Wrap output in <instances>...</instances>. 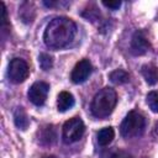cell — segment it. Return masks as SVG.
<instances>
[{
    "mask_svg": "<svg viewBox=\"0 0 158 158\" xmlns=\"http://www.w3.org/2000/svg\"><path fill=\"white\" fill-rule=\"evenodd\" d=\"M77 35L75 23L68 17H56L46 27L43 41L47 47L52 49H60L67 47Z\"/></svg>",
    "mask_w": 158,
    "mask_h": 158,
    "instance_id": "obj_1",
    "label": "cell"
},
{
    "mask_svg": "<svg viewBox=\"0 0 158 158\" xmlns=\"http://www.w3.org/2000/svg\"><path fill=\"white\" fill-rule=\"evenodd\" d=\"M116 102H117V95L112 88L106 86V88L99 90L95 94V96L93 98V101L90 105L93 116H95L98 118L107 117L114 111Z\"/></svg>",
    "mask_w": 158,
    "mask_h": 158,
    "instance_id": "obj_2",
    "label": "cell"
},
{
    "mask_svg": "<svg viewBox=\"0 0 158 158\" xmlns=\"http://www.w3.org/2000/svg\"><path fill=\"white\" fill-rule=\"evenodd\" d=\"M146 127V118L137 111H130L120 126V133L125 138L141 136Z\"/></svg>",
    "mask_w": 158,
    "mask_h": 158,
    "instance_id": "obj_3",
    "label": "cell"
},
{
    "mask_svg": "<svg viewBox=\"0 0 158 158\" xmlns=\"http://www.w3.org/2000/svg\"><path fill=\"white\" fill-rule=\"evenodd\" d=\"M85 131L84 122L79 117H73L69 118L68 121L64 122L63 128H62V137L65 143H74L79 141Z\"/></svg>",
    "mask_w": 158,
    "mask_h": 158,
    "instance_id": "obj_4",
    "label": "cell"
},
{
    "mask_svg": "<svg viewBox=\"0 0 158 158\" xmlns=\"http://www.w3.org/2000/svg\"><path fill=\"white\" fill-rule=\"evenodd\" d=\"M30 74V69L27 63L21 59V58H14L11 59L9 68H7V77L10 79V81L15 83V84H20L23 83Z\"/></svg>",
    "mask_w": 158,
    "mask_h": 158,
    "instance_id": "obj_5",
    "label": "cell"
},
{
    "mask_svg": "<svg viewBox=\"0 0 158 158\" xmlns=\"http://www.w3.org/2000/svg\"><path fill=\"white\" fill-rule=\"evenodd\" d=\"M49 91V85L46 81H36L31 85L30 90H28V99L30 101L36 105V106H41L44 104L47 95Z\"/></svg>",
    "mask_w": 158,
    "mask_h": 158,
    "instance_id": "obj_6",
    "label": "cell"
},
{
    "mask_svg": "<svg viewBox=\"0 0 158 158\" xmlns=\"http://www.w3.org/2000/svg\"><path fill=\"white\" fill-rule=\"evenodd\" d=\"M91 72H93V65L89 62V59H81L73 68L70 73V79L74 84H81L90 77Z\"/></svg>",
    "mask_w": 158,
    "mask_h": 158,
    "instance_id": "obj_7",
    "label": "cell"
},
{
    "mask_svg": "<svg viewBox=\"0 0 158 158\" xmlns=\"http://www.w3.org/2000/svg\"><path fill=\"white\" fill-rule=\"evenodd\" d=\"M151 44L142 32H135L131 40V52L135 56H142L149 49Z\"/></svg>",
    "mask_w": 158,
    "mask_h": 158,
    "instance_id": "obj_8",
    "label": "cell"
},
{
    "mask_svg": "<svg viewBox=\"0 0 158 158\" xmlns=\"http://www.w3.org/2000/svg\"><path fill=\"white\" fill-rule=\"evenodd\" d=\"M75 104L74 96L69 91H60L57 98V107L59 112H65L67 110L72 109Z\"/></svg>",
    "mask_w": 158,
    "mask_h": 158,
    "instance_id": "obj_9",
    "label": "cell"
},
{
    "mask_svg": "<svg viewBox=\"0 0 158 158\" xmlns=\"http://www.w3.org/2000/svg\"><path fill=\"white\" fill-rule=\"evenodd\" d=\"M141 73L149 85H156L158 83V68L154 64H144L141 68Z\"/></svg>",
    "mask_w": 158,
    "mask_h": 158,
    "instance_id": "obj_10",
    "label": "cell"
},
{
    "mask_svg": "<svg viewBox=\"0 0 158 158\" xmlns=\"http://www.w3.org/2000/svg\"><path fill=\"white\" fill-rule=\"evenodd\" d=\"M114 137H115V131H114L112 127H104V128H101V130L98 132V135H96L98 143H99L100 146H102V147L109 146V144L112 142Z\"/></svg>",
    "mask_w": 158,
    "mask_h": 158,
    "instance_id": "obj_11",
    "label": "cell"
},
{
    "mask_svg": "<svg viewBox=\"0 0 158 158\" xmlns=\"http://www.w3.org/2000/svg\"><path fill=\"white\" fill-rule=\"evenodd\" d=\"M14 121H15V125L21 128V130H26L30 125V120H28V116L27 114L25 112V110L22 107H17L14 112Z\"/></svg>",
    "mask_w": 158,
    "mask_h": 158,
    "instance_id": "obj_12",
    "label": "cell"
},
{
    "mask_svg": "<svg viewBox=\"0 0 158 158\" xmlns=\"http://www.w3.org/2000/svg\"><path fill=\"white\" fill-rule=\"evenodd\" d=\"M109 78L110 80L114 83V84H125L128 81V74L123 70V69H116L114 72H111L109 74Z\"/></svg>",
    "mask_w": 158,
    "mask_h": 158,
    "instance_id": "obj_13",
    "label": "cell"
},
{
    "mask_svg": "<svg viewBox=\"0 0 158 158\" xmlns=\"http://www.w3.org/2000/svg\"><path fill=\"white\" fill-rule=\"evenodd\" d=\"M25 12H26V15L21 17L22 21L26 22V23H31L32 20H33V17H35L33 5L30 4V2H23V4L21 5V7H20V12H19V14H25Z\"/></svg>",
    "mask_w": 158,
    "mask_h": 158,
    "instance_id": "obj_14",
    "label": "cell"
},
{
    "mask_svg": "<svg viewBox=\"0 0 158 158\" xmlns=\"http://www.w3.org/2000/svg\"><path fill=\"white\" fill-rule=\"evenodd\" d=\"M101 158H130V154L123 149L112 148V149L105 151L101 154Z\"/></svg>",
    "mask_w": 158,
    "mask_h": 158,
    "instance_id": "obj_15",
    "label": "cell"
},
{
    "mask_svg": "<svg viewBox=\"0 0 158 158\" xmlns=\"http://www.w3.org/2000/svg\"><path fill=\"white\" fill-rule=\"evenodd\" d=\"M147 104L149 106V109L153 111V112H157L158 114V91L153 90V91H149L147 94Z\"/></svg>",
    "mask_w": 158,
    "mask_h": 158,
    "instance_id": "obj_16",
    "label": "cell"
},
{
    "mask_svg": "<svg viewBox=\"0 0 158 158\" xmlns=\"http://www.w3.org/2000/svg\"><path fill=\"white\" fill-rule=\"evenodd\" d=\"M38 63H40V67L43 70H49L52 68V65H53V59H52V57L49 54L42 53L38 57Z\"/></svg>",
    "mask_w": 158,
    "mask_h": 158,
    "instance_id": "obj_17",
    "label": "cell"
},
{
    "mask_svg": "<svg viewBox=\"0 0 158 158\" xmlns=\"http://www.w3.org/2000/svg\"><path fill=\"white\" fill-rule=\"evenodd\" d=\"M102 5L111 9V10H117L120 6H121V1L118 0H115V1H102Z\"/></svg>",
    "mask_w": 158,
    "mask_h": 158,
    "instance_id": "obj_18",
    "label": "cell"
},
{
    "mask_svg": "<svg viewBox=\"0 0 158 158\" xmlns=\"http://www.w3.org/2000/svg\"><path fill=\"white\" fill-rule=\"evenodd\" d=\"M44 158H56L54 156H47V157H44Z\"/></svg>",
    "mask_w": 158,
    "mask_h": 158,
    "instance_id": "obj_19",
    "label": "cell"
}]
</instances>
